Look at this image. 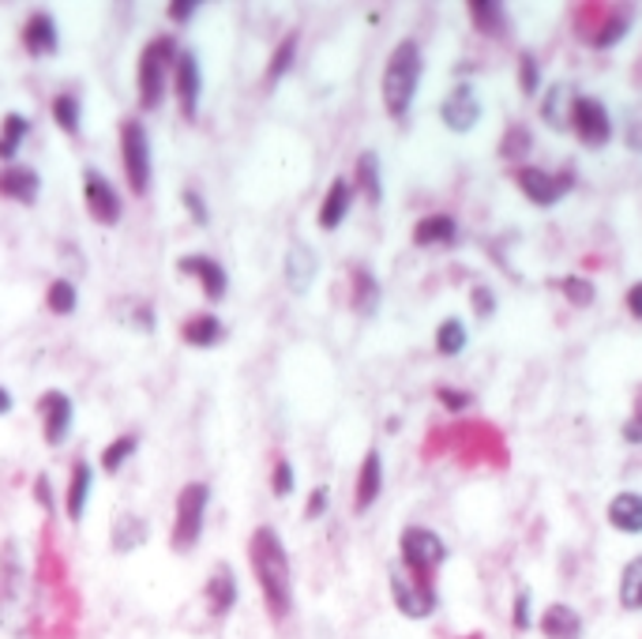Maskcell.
Instances as JSON below:
<instances>
[{"mask_svg": "<svg viewBox=\"0 0 642 639\" xmlns=\"http://www.w3.org/2000/svg\"><path fill=\"white\" fill-rule=\"evenodd\" d=\"M249 568L260 587L263 609L274 625L290 621L293 613V565L290 549H285L282 535L271 523H260L249 538Z\"/></svg>", "mask_w": 642, "mask_h": 639, "instance_id": "1", "label": "cell"}, {"mask_svg": "<svg viewBox=\"0 0 642 639\" xmlns=\"http://www.w3.org/2000/svg\"><path fill=\"white\" fill-rule=\"evenodd\" d=\"M424 76V53L413 38H402L399 46L391 49L388 64H383V80H380V98H383V110H388L391 121H402L410 113L413 98H418Z\"/></svg>", "mask_w": 642, "mask_h": 639, "instance_id": "2", "label": "cell"}, {"mask_svg": "<svg viewBox=\"0 0 642 639\" xmlns=\"http://www.w3.org/2000/svg\"><path fill=\"white\" fill-rule=\"evenodd\" d=\"M31 621V572H27L23 546L16 538L0 542V628L23 632Z\"/></svg>", "mask_w": 642, "mask_h": 639, "instance_id": "3", "label": "cell"}, {"mask_svg": "<svg viewBox=\"0 0 642 639\" xmlns=\"http://www.w3.org/2000/svg\"><path fill=\"white\" fill-rule=\"evenodd\" d=\"M177 53H181V46H177L170 34H158L143 46L140 61H136V102H140L143 113L162 110Z\"/></svg>", "mask_w": 642, "mask_h": 639, "instance_id": "4", "label": "cell"}, {"mask_svg": "<svg viewBox=\"0 0 642 639\" xmlns=\"http://www.w3.org/2000/svg\"><path fill=\"white\" fill-rule=\"evenodd\" d=\"M207 508H211V486L207 481H184L173 500V527H170V549L173 553H192L203 538Z\"/></svg>", "mask_w": 642, "mask_h": 639, "instance_id": "5", "label": "cell"}, {"mask_svg": "<svg viewBox=\"0 0 642 639\" xmlns=\"http://www.w3.org/2000/svg\"><path fill=\"white\" fill-rule=\"evenodd\" d=\"M117 147H121V170L124 184L136 200H143L151 192V136H147L143 117H124L117 128Z\"/></svg>", "mask_w": 642, "mask_h": 639, "instance_id": "6", "label": "cell"}, {"mask_svg": "<svg viewBox=\"0 0 642 639\" xmlns=\"http://www.w3.org/2000/svg\"><path fill=\"white\" fill-rule=\"evenodd\" d=\"M399 557H402V572L437 587V572L443 568V560H448V542L429 527H407L399 535Z\"/></svg>", "mask_w": 642, "mask_h": 639, "instance_id": "7", "label": "cell"}, {"mask_svg": "<svg viewBox=\"0 0 642 639\" xmlns=\"http://www.w3.org/2000/svg\"><path fill=\"white\" fill-rule=\"evenodd\" d=\"M79 181H83V208H87V214H91V222L106 226V230L121 226L124 200H121V192L113 189L110 177H106L102 170H94V166H87Z\"/></svg>", "mask_w": 642, "mask_h": 639, "instance_id": "8", "label": "cell"}, {"mask_svg": "<svg viewBox=\"0 0 642 639\" xmlns=\"http://www.w3.org/2000/svg\"><path fill=\"white\" fill-rule=\"evenodd\" d=\"M511 177H515V184L533 208H552V203H560L575 189V170L549 173V170H538V166H515Z\"/></svg>", "mask_w": 642, "mask_h": 639, "instance_id": "9", "label": "cell"}, {"mask_svg": "<svg viewBox=\"0 0 642 639\" xmlns=\"http://www.w3.org/2000/svg\"><path fill=\"white\" fill-rule=\"evenodd\" d=\"M571 132L579 136L582 147L601 151V147L612 140V117L605 110V102L594 94H579L575 106H571Z\"/></svg>", "mask_w": 642, "mask_h": 639, "instance_id": "10", "label": "cell"}, {"mask_svg": "<svg viewBox=\"0 0 642 639\" xmlns=\"http://www.w3.org/2000/svg\"><path fill=\"white\" fill-rule=\"evenodd\" d=\"M170 87H173L181 117L184 121H195V117H200V98H203V68H200V57H195L192 49H181V53H177Z\"/></svg>", "mask_w": 642, "mask_h": 639, "instance_id": "11", "label": "cell"}, {"mask_svg": "<svg viewBox=\"0 0 642 639\" xmlns=\"http://www.w3.org/2000/svg\"><path fill=\"white\" fill-rule=\"evenodd\" d=\"M391 602L410 621H424V617L437 613V587L421 583V579H413L402 568H391Z\"/></svg>", "mask_w": 642, "mask_h": 639, "instance_id": "12", "label": "cell"}, {"mask_svg": "<svg viewBox=\"0 0 642 639\" xmlns=\"http://www.w3.org/2000/svg\"><path fill=\"white\" fill-rule=\"evenodd\" d=\"M38 418H42V437H46V448H61L72 432V421H76V402L68 391L61 388H49L38 396Z\"/></svg>", "mask_w": 642, "mask_h": 639, "instance_id": "13", "label": "cell"}, {"mask_svg": "<svg viewBox=\"0 0 642 639\" xmlns=\"http://www.w3.org/2000/svg\"><path fill=\"white\" fill-rule=\"evenodd\" d=\"M579 16H590V27H582V38H586L594 49H609L616 46L620 38L631 31V16L624 8H609V4H586Z\"/></svg>", "mask_w": 642, "mask_h": 639, "instance_id": "14", "label": "cell"}, {"mask_svg": "<svg viewBox=\"0 0 642 639\" xmlns=\"http://www.w3.org/2000/svg\"><path fill=\"white\" fill-rule=\"evenodd\" d=\"M177 274H184V279H195L200 282V290H203V298L207 301H222L225 298V290H230V274H225V268L214 256H207V252H189V256H181L177 260Z\"/></svg>", "mask_w": 642, "mask_h": 639, "instance_id": "15", "label": "cell"}, {"mask_svg": "<svg viewBox=\"0 0 642 639\" xmlns=\"http://www.w3.org/2000/svg\"><path fill=\"white\" fill-rule=\"evenodd\" d=\"M19 46H23L27 57H34V61H46V57H53L57 49H61V31H57V19L46 12V8H34V12H27L23 27H19Z\"/></svg>", "mask_w": 642, "mask_h": 639, "instance_id": "16", "label": "cell"}, {"mask_svg": "<svg viewBox=\"0 0 642 639\" xmlns=\"http://www.w3.org/2000/svg\"><path fill=\"white\" fill-rule=\"evenodd\" d=\"M440 121L451 128V132L467 136L478 128L481 121V102H478V91H473V83H454L451 94L440 102Z\"/></svg>", "mask_w": 642, "mask_h": 639, "instance_id": "17", "label": "cell"}, {"mask_svg": "<svg viewBox=\"0 0 642 639\" xmlns=\"http://www.w3.org/2000/svg\"><path fill=\"white\" fill-rule=\"evenodd\" d=\"M237 576H233V568L225 565V560H219V565L211 568V576H207V583H203V602H207V613L214 617V621H225V617L233 613V606H237Z\"/></svg>", "mask_w": 642, "mask_h": 639, "instance_id": "18", "label": "cell"}, {"mask_svg": "<svg viewBox=\"0 0 642 639\" xmlns=\"http://www.w3.org/2000/svg\"><path fill=\"white\" fill-rule=\"evenodd\" d=\"M38 192H42V177H38V170H31V166H23V162L0 166V200L31 208V203H38Z\"/></svg>", "mask_w": 642, "mask_h": 639, "instance_id": "19", "label": "cell"}, {"mask_svg": "<svg viewBox=\"0 0 642 639\" xmlns=\"http://www.w3.org/2000/svg\"><path fill=\"white\" fill-rule=\"evenodd\" d=\"M315 271H320V260H315L312 244L290 241L285 260H282V279H285V287H290V293H309V287L315 282Z\"/></svg>", "mask_w": 642, "mask_h": 639, "instance_id": "20", "label": "cell"}, {"mask_svg": "<svg viewBox=\"0 0 642 639\" xmlns=\"http://www.w3.org/2000/svg\"><path fill=\"white\" fill-rule=\"evenodd\" d=\"M91 489H94V467L87 463V459H76L72 470H68V486H64L68 523H83L87 505H91Z\"/></svg>", "mask_w": 642, "mask_h": 639, "instance_id": "21", "label": "cell"}, {"mask_svg": "<svg viewBox=\"0 0 642 639\" xmlns=\"http://www.w3.org/2000/svg\"><path fill=\"white\" fill-rule=\"evenodd\" d=\"M383 493V456L377 448H369L364 451V459H361V467H358V486H353V511L358 516H364L372 505L380 500Z\"/></svg>", "mask_w": 642, "mask_h": 639, "instance_id": "22", "label": "cell"}, {"mask_svg": "<svg viewBox=\"0 0 642 639\" xmlns=\"http://www.w3.org/2000/svg\"><path fill=\"white\" fill-rule=\"evenodd\" d=\"M353 184L345 181V177H334V181L328 184V192H323L320 200V211H315V222H320V230H339V226L345 222V214H350L353 208Z\"/></svg>", "mask_w": 642, "mask_h": 639, "instance_id": "23", "label": "cell"}, {"mask_svg": "<svg viewBox=\"0 0 642 639\" xmlns=\"http://www.w3.org/2000/svg\"><path fill=\"white\" fill-rule=\"evenodd\" d=\"M147 538H151V523L140 516V511H121L110 527V549L113 553H136Z\"/></svg>", "mask_w": 642, "mask_h": 639, "instance_id": "24", "label": "cell"}, {"mask_svg": "<svg viewBox=\"0 0 642 639\" xmlns=\"http://www.w3.org/2000/svg\"><path fill=\"white\" fill-rule=\"evenodd\" d=\"M353 192H361V200L369 208H380L383 200V173H380V154L377 151H361L358 162H353Z\"/></svg>", "mask_w": 642, "mask_h": 639, "instance_id": "25", "label": "cell"}, {"mask_svg": "<svg viewBox=\"0 0 642 639\" xmlns=\"http://www.w3.org/2000/svg\"><path fill=\"white\" fill-rule=\"evenodd\" d=\"M350 309L364 320L377 317L380 309V279L369 268H361V263L350 268Z\"/></svg>", "mask_w": 642, "mask_h": 639, "instance_id": "26", "label": "cell"}, {"mask_svg": "<svg viewBox=\"0 0 642 639\" xmlns=\"http://www.w3.org/2000/svg\"><path fill=\"white\" fill-rule=\"evenodd\" d=\"M225 339V323L214 317V312H192L189 320L181 323V342L195 350H211Z\"/></svg>", "mask_w": 642, "mask_h": 639, "instance_id": "27", "label": "cell"}, {"mask_svg": "<svg viewBox=\"0 0 642 639\" xmlns=\"http://www.w3.org/2000/svg\"><path fill=\"white\" fill-rule=\"evenodd\" d=\"M538 628L545 639H582V613L568 602H552L545 613H541Z\"/></svg>", "mask_w": 642, "mask_h": 639, "instance_id": "28", "label": "cell"}, {"mask_svg": "<svg viewBox=\"0 0 642 639\" xmlns=\"http://www.w3.org/2000/svg\"><path fill=\"white\" fill-rule=\"evenodd\" d=\"M605 516H609V523L620 530V535H642V493H635V489L616 493L609 500Z\"/></svg>", "mask_w": 642, "mask_h": 639, "instance_id": "29", "label": "cell"}, {"mask_svg": "<svg viewBox=\"0 0 642 639\" xmlns=\"http://www.w3.org/2000/svg\"><path fill=\"white\" fill-rule=\"evenodd\" d=\"M298 46H301V31H298V27H290V31L279 38V46L271 49V61H267V68H263V87H267V91L279 87L282 76L293 68V61H298Z\"/></svg>", "mask_w": 642, "mask_h": 639, "instance_id": "30", "label": "cell"}, {"mask_svg": "<svg viewBox=\"0 0 642 639\" xmlns=\"http://www.w3.org/2000/svg\"><path fill=\"white\" fill-rule=\"evenodd\" d=\"M575 87L571 83H556L549 87L545 102H541V121L549 128H556V132H568L571 128V106H575Z\"/></svg>", "mask_w": 642, "mask_h": 639, "instance_id": "31", "label": "cell"}, {"mask_svg": "<svg viewBox=\"0 0 642 639\" xmlns=\"http://www.w3.org/2000/svg\"><path fill=\"white\" fill-rule=\"evenodd\" d=\"M467 16H470L473 31L485 34V38H508V31H511L503 4H492V0H470V4H467Z\"/></svg>", "mask_w": 642, "mask_h": 639, "instance_id": "32", "label": "cell"}, {"mask_svg": "<svg viewBox=\"0 0 642 639\" xmlns=\"http://www.w3.org/2000/svg\"><path fill=\"white\" fill-rule=\"evenodd\" d=\"M459 238V222L451 214H424V219L413 226V244L418 249H437V244H454Z\"/></svg>", "mask_w": 642, "mask_h": 639, "instance_id": "33", "label": "cell"}, {"mask_svg": "<svg viewBox=\"0 0 642 639\" xmlns=\"http://www.w3.org/2000/svg\"><path fill=\"white\" fill-rule=\"evenodd\" d=\"M49 117H53V124L61 128L64 136H76L83 132V102H79L76 91H61L49 98Z\"/></svg>", "mask_w": 642, "mask_h": 639, "instance_id": "34", "label": "cell"}, {"mask_svg": "<svg viewBox=\"0 0 642 639\" xmlns=\"http://www.w3.org/2000/svg\"><path fill=\"white\" fill-rule=\"evenodd\" d=\"M31 136V117L23 113H4L0 117V162H16L19 147Z\"/></svg>", "mask_w": 642, "mask_h": 639, "instance_id": "35", "label": "cell"}, {"mask_svg": "<svg viewBox=\"0 0 642 639\" xmlns=\"http://www.w3.org/2000/svg\"><path fill=\"white\" fill-rule=\"evenodd\" d=\"M533 151V132L526 124H508V132H503V140L496 147V154L503 162H511V166H526V154Z\"/></svg>", "mask_w": 642, "mask_h": 639, "instance_id": "36", "label": "cell"}, {"mask_svg": "<svg viewBox=\"0 0 642 639\" xmlns=\"http://www.w3.org/2000/svg\"><path fill=\"white\" fill-rule=\"evenodd\" d=\"M136 451H140V437H136V432H121V437H113L110 445L102 448V456H98V467H102L106 475H117V470H121L128 459L136 456Z\"/></svg>", "mask_w": 642, "mask_h": 639, "instance_id": "37", "label": "cell"}, {"mask_svg": "<svg viewBox=\"0 0 642 639\" xmlns=\"http://www.w3.org/2000/svg\"><path fill=\"white\" fill-rule=\"evenodd\" d=\"M616 595H620V606H624L628 613H639V609H642V557H631L624 565Z\"/></svg>", "mask_w": 642, "mask_h": 639, "instance_id": "38", "label": "cell"}, {"mask_svg": "<svg viewBox=\"0 0 642 639\" xmlns=\"http://www.w3.org/2000/svg\"><path fill=\"white\" fill-rule=\"evenodd\" d=\"M46 309L53 312V317H72L79 309V290L72 279H53L46 287Z\"/></svg>", "mask_w": 642, "mask_h": 639, "instance_id": "39", "label": "cell"}, {"mask_svg": "<svg viewBox=\"0 0 642 639\" xmlns=\"http://www.w3.org/2000/svg\"><path fill=\"white\" fill-rule=\"evenodd\" d=\"M467 350V323H462L459 317H448L437 328V353H443V358H454V353Z\"/></svg>", "mask_w": 642, "mask_h": 639, "instance_id": "40", "label": "cell"}, {"mask_svg": "<svg viewBox=\"0 0 642 639\" xmlns=\"http://www.w3.org/2000/svg\"><path fill=\"white\" fill-rule=\"evenodd\" d=\"M560 293L575 304V309H590V304L598 301V290H594V282L590 279H582V274H564V279L556 282Z\"/></svg>", "mask_w": 642, "mask_h": 639, "instance_id": "41", "label": "cell"}, {"mask_svg": "<svg viewBox=\"0 0 642 639\" xmlns=\"http://www.w3.org/2000/svg\"><path fill=\"white\" fill-rule=\"evenodd\" d=\"M519 91L526 98L541 91V64L533 53H519Z\"/></svg>", "mask_w": 642, "mask_h": 639, "instance_id": "42", "label": "cell"}, {"mask_svg": "<svg viewBox=\"0 0 642 639\" xmlns=\"http://www.w3.org/2000/svg\"><path fill=\"white\" fill-rule=\"evenodd\" d=\"M271 493L274 497H290L293 493V463L285 456H274L271 467Z\"/></svg>", "mask_w": 642, "mask_h": 639, "instance_id": "43", "label": "cell"}, {"mask_svg": "<svg viewBox=\"0 0 642 639\" xmlns=\"http://www.w3.org/2000/svg\"><path fill=\"white\" fill-rule=\"evenodd\" d=\"M530 625H533V617H530V591H526V587H519V591H515V606H511V628H515V632H530Z\"/></svg>", "mask_w": 642, "mask_h": 639, "instance_id": "44", "label": "cell"}, {"mask_svg": "<svg viewBox=\"0 0 642 639\" xmlns=\"http://www.w3.org/2000/svg\"><path fill=\"white\" fill-rule=\"evenodd\" d=\"M470 304H473V317L489 320L492 312H496V293H492L489 287H473L470 290Z\"/></svg>", "mask_w": 642, "mask_h": 639, "instance_id": "45", "label": "cell"}, {"mask_svg": "<svg viewBox=\"0 0 642 639\" xmlns=\"http://www.w3.org/2000/svg\"><path fill=\"white\" fill-rule=\"evenodd\" d=\"M181 200H184V211L192 214V222H195V226H207V222H211V211H207L203 196L195 192V189H184V192H181Z\"/></svg>", "mask_w": 642, "mask_h": 639, "instance_id": "46", "label": "cell"}, {"mask_svg": "<svg viewBox=\"0 0 642 639\" xmlns=\"http://www.w3.org/2000/svg\"><path fill=\"white\" fill-rule=\"evenodd\" d=\"M437 399H440L443 410H451V415H462V410L473 402L470 391H451V388H437Z\"/></svg>", "mask_w": 642, "mask_h": 639, "instance_id": "47", "label": "cell"}, {"mask_svg": "<svg viewBox=\"0 0 642 639\" xmlns=\"http://www.w3.org/2000/svg\"><path fill=\"white\" fill-rule=\"evenodd\" d=\"M132 328H140V331H154L158 328L151 301H132Z\"/></svg>", "mask_w": 642, "mask_h": 639, "instance_id": "48", "label": "cell"}, {"mask_svg": "<svg viewBox=\"0 0 642 639\" xmlns=\"http://www.w3.org/2000/svg\"><path fill=\"white\" fill-rule=\"evenodd\" d=\"M195 12H200L195 0H173V4H165V16H170L173 23H192Z\"/></svg>", "mask_w": 642, "mask_h": 639, "instance_id": "49", "label": "cell"}, {"mask_svg": "<svg viewBox=\"0 0 642 639\" xmlns=\"http://www.w3.org/2000/svg\"><path fill=\"white\" fill-rule=\"evenodd\" d=\"M328 486H315L309 493V505H304V519H320L323 511H328Z\"/></svg>", "mask_w": 642, "mask_h": 639, "instance_id": "50", "label": "cell"}, {"mask_svg": "<svg viewBox=\"0 0 642 639\" xmlns=\"http://www.w3.org/2000/svg\"><path fill=\"white\" fill-rule=\"evenodd\" d=\"M31 493H34V500H38V508H42V511H53V486H49V475H46V470L34 478Z\"/></svg>", "mask_w": 642, "mask_h": 639, "instance_id": "51", "label": "cell"}, {"mask_svg": "<svg viewBox=\"0 0 642 639\" xmlns=\"http://www.w3.org/2000/svg\"><path fill=\"white\" fill-rule=\"evenodd\" d=\"M628 312H631L635 320H642V279L628 290Z\"/></svg>", "mask_w": 642, "mask_h": 639, "instance_id": "52", "label": "cell"}, {"mask_svg": "<svg viewBox=\"0 0 642 639\" xmlns=\"http://www.w3.org/2000/svg\"><path fill=\"white\" fill-rule=\"evenodd\" d=\"M12 407H16L12 391H8V388H0V418H8V415H12Z\"/></svg>", "mask_w": 642, "mask_h": 639, "instance_id": "53", "label": "cell"}, {"mask_svg": "<svg viewBox=\"0 0 642 639\" xmlns=\"http://www.w3.org/2000/svg\"><path fill=\"white\" fill-rule=\"evenodd\" d=\"M628 136H631L628 143L635 147V151H642V124H631V128H628Z\"/></svg>", "mask_w": 642, "mask_h": 639, "instance_id": "54", "label": "cell"}, {"mask_svg": "<svg viewBox=\"0 0 642 639\" xmlns=\"http://www.w3.org/2000/svg\"><path fill=\"white\" fill-rule=\"evenodd\" d=\"M467 639H485V632H470Z\"/></svg>", "mask_w": 642, "mask_h": 639, "instance_id": "55", "label": "cell"}]
</instances>
